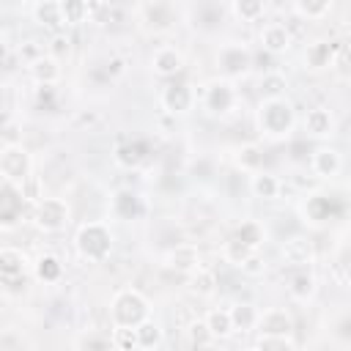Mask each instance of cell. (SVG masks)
Listing matches in <instances>:
<instances>
[{
    "instance_id": "1",
    "label": "cell",
    "mask_w": 351,
    "mask_h": 351,
    "mask_svg": "<svg viewBox=\"0 0 351 351\" xmlns=\"http://www.w3.org/2000/svg\"><path fill=\"white\" fill-rule=\"evenodd\" d=\"M255 123L266 140H274V143L288 140L293 134V126H296L293 104L285 96L282 99H261L258 112H255Z\"/></svg>"
},
{
    "instance_id": "2",
    "label": "cell",
    "mask_w": 351,
    "mask_h": 351,
    "mask_svg": "<svg viewBox=\"0 0 351 351\" xmlns=\"http://www.w3.org/2000/svg\"><path fill=\"white\" fill-rule=\"evenodd\" d=\"M74 247H77V252L85 261L101 263L112 252V233H110V228L104 222H96V219L82 222L80 230H77V236H74Z\"/></svg>"
},
{
    "instance_id": "3",
    "label": "cell",
    "mask_w": 351,
    "mask_h": 351,
    "mask_svg": "<svg viewBox=\"0 0 351 351\" xmlns=\"http://www.w3.org/2000/svg\"><path fill=\"white\" fill-rule=\"evenodd\" d=\"M151 313L148 299L137 288H121L110 302V324L112 326H137Z\"/></svg>"
},
{
    "instance_id": "4",
    "label": "cell",
    "mask_w": 351,
    "mask_h": 351,
    "mask_svg": "<svg viewBox=\"0 0 351 351\" xmlns=\"http://www.w3.org/2000/svg\"><path fill=\"white\" fill-rule=\"evenodd\" d=\"M304 222L310 225H332L346 217V197L343 195H329V192H310L302 203Z\"/></svg>"
},
{
    "instance_id": "5",
    "label": "cell",
    "mask_w": 351,
    "mask_h": 351,
    "mask_svg": "<svg viewBox=\"0 0 351 351\" xmlns=\"http://www.w3.org/2000/svg\"><path fill=\"white\" fill-rule=\"evenodd\" d=\"M71 222V208L63 197H41L33 208V225L41 233H60Z\"/></svg>"
},
{
    "instance_id": "6",
    "label": "cell",
    "mask_w": 351,
    "mask_h": 351,
    "mask_svg": "<svg viewBox=\"0 0 351 351\" xmlns=\"http://www.w3.org/2000/svg\"><path fill=\"white\" fill-rule=\"evenodd\" d=\"M33 173L30 154L22 143H3L0 145V181L5 184H22Z\"/></svg>"
},
{
    "instance_id": "7",
    "label": "cell",
    "mask_w": 351,
    "mask_h": 351,
    "mask_svg": "<svg viewBox=\"0 0 351 351\" xmlns=\"http://www.w3.org/2000/svg\"><path fill=\"white\" fill-rule=\"evenodd\" d=\"M217 71L225 80H239L252 71V49L244 44H225L217 52Z\"/></svg>"
},
{
    "instance_id": "8",
    "label": "cell",
    "mask_w": 351,
    "mask_h": 351,
    "mask_svg": "<svg viewBox=\"0 0 351 351\" xmlns=\"http://www.w3.org/2000/svg\"><path fill=\"white\" fill-rule=\"evenodd\" d=\"M236 88L230 80L219 77V80H211L203 90V110L208 115H217V118H225L233 107H236Z\"/></svg>"
},
{
    "instance_id": "9",
    "label": "cell",
    "mask_w": 351,
    "mask_h": 351,
    "mask_svg": "<svg viewBox=\"0 0 351 351\" xmlns=\"http://www.w3.org/2000/svg\"><path fill=\"white\" fill-rule=\"evenodd\" d=\"M159 101H162V110L167 115H186L195 107V90H192V85L186 80L173 77V80L165 82Z\"/></svg>"
},
{
    "instance_id": "10",
    "label": "cell",
    "mask_w": 351,
    "mask_h": 351,
    "mask_svg": "<svg viewBox=\"0 0 351 351\" xmlns=\"http://www.w3.org/2000/svg\"><path fill=\"white\" fill-rule=\"evenodd\" d=\"M25 195L16 184L0 181V230H14L25 217Z\"/></svg>"
},
{
    "instance_id": "11",
    "label": "cell",
    "mask_w": 351,
    "mask_h": 351,
    "mask_svg": "<svg viewBox=\"0 0 351 351\" xmlns=\"http://www.w3.org/2000/svg\"><path fill=\"white\" fill-rule=\"evenodd\" d=\"M110 208H112V214H115L118 219H123V222L143 219L145 211H148L143 195H140L137 189H132V186H121V189H115V192H112V200H110Z\"/></svg>"
},
{
    "instance_id": "12",
    "label": "cell",
    "mask_w": 351,
    "mask_h": 351,
    "mask_svg": "<svg viewBox=\"0 0 351 351\" xmlns=\"http://www.w3.org/2000/svg\"><path fill=\"white\" fill-rule=\"evenodd\" d=\"M280 255L288 266H310L313 258H315V244L310 241V236H302V233H291L282 239V247H280Z\"/></svg>"
},
{
    "instance_id": "13",
    "label": "cell",
    "mask_w": 351,
    "mask_h": 351,
    "mask_svg": "<svg viewBox=\"0 0 351 351\" xmlns=\"http://www.w3.org/2000/svg\"><path fill=\"white\" fill-rule=\"evenodd\" d=\"M225 25V8L219 0H200L192 8V27L200 33H217Z\"/></svg>"
},
{
    "instance_id": "14",
    "label": "cell",
    "mask_w": 351,
    "mask_h": 351,
    "mask_svg": "<svg viewBox=\"0 0 351 351\" xmlns=\"http://www.w3.org/2000/svg\"><path fill=\"white\" fill-rule=\"evenodd\" d=\"M165 266L170 271H181V274H189L200 266V250L192 244V241H178L167 250L165 255Z\"/></svg>"
},
{
    "instance_id": "15",
    "label": "cell",
    "mask_w": 351,
    "mask_h": 351,
    "mask_svg": "<svg viewBox=\"0 0 351 351\" xmlns=\"http://www.w3.org/2000/svg\"><path fill=\"white\" fill-rule=\"evenodd\" d=\"M258 41H261V49L271 52V55H282L291 49L293 44V33L288 30V25L282 22H266L258 33Z\"/></svg>"
},
{
    "instance_id": "16",
    "label": "cell",
    "mask_w": 351,
    "mask_h": 351,
    "mask_svg": "<svg viewBox=\"0 0 351 351\" xmlns=\"http://www.w3.org/2000/svg\"><path fill=\"white\" fill-rule=\"evenodd\" d=\"M307 159H310L313 176H318V178H332V176H337V173L343 170V156H340V151L332 148V145H318V148H313Z\"/></svg>"
},
{
    "instance_id": "17",
    "label": "cell",
    "mask_w": 351,
    "mask_h": 351,
    "mask_svg": "<svg viewBox=\"0 0 351 351\" xmlns=\"http://www.w3.org/2000/svg\"><path fill=\"white\" fill-rule=\"evenodd\" d=\"M302 129H304V137H313V140L332 137L335 134V115H332V110H326V107L307 110L304 118H302Z\"/></svg>"
},
{
    "instance_id": "18",
    "label": "cell",
    "mask_w": 351,
    "mask_h": 351,
    "mask_svg": "<svg viewBox=\"0 0 351 351\" xmlns=\"http://www.w3.org/2000/svg\"><path fill=\"white\" fill-rule=\"evenodd\" d=\"M173 22H176V14L167 0H151L143 8V27L151 33H165L173 27Z\"/></svg>"
},
{
    "instance_id": "19",
    "label": "cell",
    "mask_w": 351,
    "mask_h": 351,
    "mask_svg": "<svg viewBox=\"0 0 351 351\" xmlns=\"http://www.w3.org/2000/svg\"><path fill=\"white\" fill-rule=\"evenodd\" d=\"M255 329H258V335H293V318L288 310L271 307V310L258 313Z\"/></svg>"
},
{
    "instance_id": "20",
    "label": "cell",
    "mask_w": 351,
    "mask_h": 351,
    "mask_svg": "<svg viewBox=\"0 0 351 351\" xmlns=\"http://www.w3.org/2000/svg\"><path fill=\"white\" fill-rule=\"evenodd\" d=\"M151 69L162 80H173V77H178L184 71V55L176 47H159L151 55Z\"/></svg>"
},
{
    "instance_id": "21",
    "label": "cell",
    "mask_w": 351,
    "mask_h": 351,
    "mask_svg": "<svg viewBox=\"0 0 351 351\" xmlns=\"http://www.w3.org/2000/svg\"><path fill=\"white\" fill-rule=\"evenodd\" d=\"M145 156H148V143H145V140H137V137L118 143L115 151H112L115 165L123 167V170H137V167L145 162Z\"/></svg>"
},
{
    "instance_id": "22",
    "label": "cell",
    "mask_w": 351,
    "mask_h": 351,
    "mask_svg": "<svg viewBox=\"0 0 351 351\" xmlns=\"http://www.w3.org/2000/svg\"><path fill=\"white\" fill-rule=\"evenodd\" d=\"M318 293V280L307 266H296V271L288 277V296L293 302H310Z\"/></svg>"
},
{
    "instance_id": "23",
    "label": "cell",
    "mask_w": 351,
    "mask_h": 351,
    "mask_svg": "<svg viewBox=\"0 0 351 351\" xmlns=\"http://www.w3.org/2000/svg\"><path fill=\"white\" fill-rule=\"evenodd\" d=\"M337 49H340V47L332 44V41H313V44H307V49H304V66H307L310 71H321V69H326V66L335 63Z\"/></svg>"
},
{
    "instance_id": "24",
    "label": "cell",
    "mask_w": 351,
    "mask_h": 351,
    "mask_svg": "<svg viewBox=\"0 0 351 351\" xmlns=\"http://www.w3.org/2000/svg\"><path fill=\"white\" fill-rule=\"evenodd\" d=\"M280 186H282L280 178L274 173H269V170H255L252 178H250V192L258 200H274L280 195Z\"/></svg>"
},
{
    "instance_id": "25",
    "label": "cell",
    "mask_w": 351,
    "mask_h": 351,
    "mask_svg": "<svg viewBox=\"0 0 351 351\" xmlns=\"http://www.w3.org/2000/svg\"><path fill=\"white\" fill-rule=\"evenodd\" d=\"M27 71H30V77L41 85V82H47V85H55L58 80H60V60H55L52 55H41V58H36L30 66H27Z\"/></svg>"
},
{
    "instance_id": "26",
    "label": "cell",
    "mask_w": 351,
    "mask_h": 351,
    "mask_svg": "<svg viewBox=\"0 0 351 351\" xmlns=\"http://www.w3.org/2000/svg\"><path fill=\"white\" fill-rule=\"evenodd\" d=\"M217 274L211 271V269H203V266H197L195 271H189L186 274V288L195 293V296H200V299H206V296H214V291H217Z\"/></svg>"
},
{
    "instance_id": "27",
    "label": "cell",
    "mask_w": 351,
    "mask_h": 351,
    "mask_svg": "<svg viewBox=\"0 0 351 351\" xmlns=\"http://www.w3.org/2000/svg\"><path fill=\"white\" fill-rule=\"evenodd\" d=\"M233 239H239V241H241L244 247H250V250H261L263 241H266V228H263L258 219H244V222L236 225Z\"/></svg>"
},
{
    "instance_id": "28",
    "label": "cell",
    "mask_w": 351,
    "mask_h": 351,
    "mask_svg": "<svg viewBox=\"0 0 351 351\" xmlns=\"http://www.w3.org/2000/svg\"><path fill=\"white\" fill-rule=\"evenodd\" d=\"M230 313V324H233V332H252L255 329V321H258V307L250 304V302H236L228 307Z\"/></svg>"
},
{
    "instance_id": "29",
    "label": "cell",
    "mask_w": 351,
    "mask_h": 351,
    "mask_svg": "<svg viewBox=\"0 0 351 351\" xmlns=\"http://www.w3.org/2000/svg\"><path fill=\"white\" fill-rule=\"evenodd\" d=\"M33 16L41 27L60 30L63 27V14H60V0H38L33 8Z\"/></svg>"
},
{
    "instance_id": "30",
    "label": "cell",
    "mask_w": 351,
    "mask_h": 351,
    "mask_svg": "<svg viewBox=\"0 0 351 351\" xmlns=\"http://www.w3.org/2000/svg\"><path fill=\"white\" fill-rule=\"evenodd\" d=\"M27 274V258L16 247H0V277Z\"/></svg>"
},
{
    "instance_id": "31",
    "label": "cell",
    "mask_w": 351,
    "mask_h": 351,
    "mask_svg": "<svg viewBox=\"0 0 351 351\" xmlns=\"http://www.w3.org/2000/svg\"><path fill=\"white\" fill-rule=\"evenodd\" d=\"M258 93H261V99H282V96L288 93V80H285V74H280V71H266V74H261V80H258Z\"/></svg>"
},
{
    "instance_id": "32",
    "label": "cell",
    "mask_w": 351,
    "mask_h": 351,
    "mask_svg": "<svg viewBox=\"0 0 351 351\" xmlns=\"http://www.w3.org/2000/svg\"><path fill=\"white\" fill-rule=\"evenodd\" d=\"M263 162H266V151H263V145H258V143H247V145H241L239 154H236V165H239L244 173L263 170Z\"/></svg>"
},
{
    "instance_id": "33",
    "label": "cell",
    "mask_w": 351,
    "mask_h": 351,
    "mask_svg": "<svg viewBox=\"0 0 351 351\" xmlns=\"http://www.w3.org/2000/svg\"><path fill=\"white\" fill-rule=\"evenodd\" d=\"M206 326H208V332L214 335V340L219 343V340H225L230 332H233V324H230V313H228V307H211L208 313H206Z\"/></svg>"
},
{
    "instance_id": "34",
    "label": "cell",
    "mask_w": 351,
    "mask_h": 351,
    "mask_svg": "<svg viewBox=\"0 0 351 351\" xmlns=\"http://www.w3.org/2000/svg\"><path fill=\"white\" fill-rule=\"evenodd\" d=\"M134 335H137V348H145V351L159 348V346H162V340H165V335H162L159 324H156V321H151V318L140 321V324L134 326Z\"/></svg>"
},
{
    "instance_id": "35",
    "label": "cell",
    "mask_w": 351,
    "mask_h": 351,
    "mask_svg": "<svg viewBox=\"0 0 351 351\" xmlns=\"http://www.w3.org/2000/svg\"><path fill=\"white\" fill-rule=\"evenodd\" d=\"M36 277L41 280V282H60V277H63V263H60V258L58 255H41L38 261H36Z\"/></svg>"
},
{
    "instance_id": "36",
    "label": "cell",
    "mask_w": 351,
    "mask_h": 351,
    "mask_svg": "<svg viewBox=\"0 0 351 351\" xmlns=\"http://www.w3.org/2000/svg\"><path fill=\"white\" fill-rule=\"evenodd\" d=\"M63 25H82L90 16V0H60Z\"/></svg>"
},
{
    "instance_id": "37",
    "label": "cell",
    "mask_w": 351,
    "mask_h": 351,
    "mask_svg": "<svg viewBox=\"0 0 351 351\" xmlns=\"http://www.w3.org/2000/svg\"><path fill=\"white\" fill-rule=\"evenodd\" d=\"M302 19H324L332 11V0H291Z\"/></svg>"
},
{
    "instance_id": "38",
    "label": "cell",
    "mask_w": 351,
    "mask_h": 351,
    "mask_svg": "<svg viewBox=\"0 0 351 351\" xmlns=\"http://www.w3.org/2000/svg\"><path fill=\"white\" fill-rule=\"evenodd\" d=\"M74 348H80V351H85V348L88 351H104V348H112V337L99 332V329H88L74 340Z\"/></svg>"
},
{
    "instance_id": "39",
    "label": "cell",
    "mask_w": 351,
    "mask_h": 351,
    "mask_svg": "<svg viewBox=\"0 0 351 351\" xmlns=\"http://www.w3.org/2000/svg\"><path fill=\"white\" fill-rule=\"evenodd\" d=\"M255 348H261V351H293L296 340H293V335H258Z\"/></svg>"
},
{
    "instance_id": "40",
    "label": "cell",
    "mask_w": 351,
    "mask_h": 351,
    "mask_svg": "<svg viewBox=\"0 0 351 351\" xmlns=\"http://www.w3.org/2000/svg\"><path fill=\"white\" fill-rule=\"evenodd\" d=\"M266 11V0H233V14L241 22H258Z\"/></svg>"
},
{
    "instance_id": "41",
    "label": "cell",
    "mask_w": 351,
    "mask_h": 351,
    "mask_svg": "<svg viewBox=\"0 0 351 351\" xmlns=\"http://www.w3.org/2000/svg\"><path fill=\"white\" fill-rule=\"evenodd\" d=\"M250 252H255V250L244 247V244H241L239 239H233V236L222 244V261H225V263H230V266H236V269L241 266V261H244Z\"/></svg>"
},
{
    "instance_id": "42",
    "label": "cell",
    "mask_w": 351,
    "mask_h": 351,
    "mask_svg": "<svg viewBox=\"0 0 351 351\" xmlns=\"http://www.w3.org/2000/svg\"><path fill=\"white\" fill-rule=\"evenodd\" d=\"M186 337H189V346H197V348H206V346H214V343H217L203 318H200V321H192V324L186 326Z\"/></svg>"
},
{
    "instance_id": "43",
    "label": "cell",
    "mask_w": 351,
    "mask_h": 351,
    "mask_svg": "<svg viewBox=\"0 0 351 351\" xmlns=\"http://www.w3.org/2000/svg\"><path fill=\"white\" fill-rule=\"evenodd\" d=\"M112 348H121V351H134L137 348V335H134V326H112Z\"/></svg>"
},
{
    "instance_id": "44",
    "label": "cell",
    "mask_w": 351,
    "mask_h": 351,
    "mask_svg": "<svg viewBox=\"0 0 351 351\" xmlns=\"http://www.w3.org/2000/svg\"><path fill=\"white\" fill-rule=\"evenodd\" d=\"M30 285L27 274H14V277H0V293L3 296H22Z\"/></svg>"
},
{
    "instance_id": "45",
    "label": "cell",
    "mask_w": 351,
    "mask_h": 351,
    "mask_svg": "<svg viewBox=\"0 0 351 351\" xmlns=\"http://www.w3.org/2000/svg\"><path fill=\"white\" fill-rule=\"evenodd\" d=\"M47 49H49V55H52L55 60H66L69 52H71V38H69L66 33L55 30L52 38H49V44H47Z\"/></svg>"
},
{
    "instance_id": "46",
    "label": "cell",
    "mask_w": 351,
    "mask_h": 351,
    "mask_svg": "<svg viewBox=\"0 0 351 351\" xmlns=\"http://www.w3.org/2000/svg\"><path fill=\"white\" fill-rule=\"evenodd\" d=\"M241 274H247V277H261L263 271H266V261H263V255H258V250L255 252H250L244 261H241Z\"/></svg>"
},
{
    "instance_id": "47",
    "label": "cell",
    "mask_w": 351,
    "mask_h": 351,
    "mask_svg": "<svg viewBox=\"0 0 351 351\" xmlns=\"http://www.w3.org/2000/svg\"><path fill=\"white\" fill-rule=\"evenodd\" d=\"M36 104H38V107H44V110H55V104H58V93H55V85H47V82H41V85L36 88Z\"/></svg>"
},
{
    "instance_id": "48",
    "label": "cell",
    "mask_w": 351,
    "mask_h": 351,
    "mask_svg": "<svg viewBox=\"0 0 351 351\" xmlns=\"http://www.w3.org/2000/svg\"><path fill=\"white\" fill-rule=\"evenodd\" d=\"M19 189H22V195H25V200H33V203H36V200L44 197V195H41V178L33 176V173L19 184Z\"/></svg>"
},
{
    "instance_id": "49",
    "label": "cell",
    "mask_w": 351,
    "mask_h": 351,
    "mask_svg": "<svg viewBox=\"0 0 351 351\" xmlns=\"http://www.w3.org/2000/svg\"><path fill=\"white\" fill-rule=\"evenodd\" d=\"M25 337L14 329H0V351H14V348H25Z\"/></svg>"
},
{
    "instance_id": "50",
    "label": "cell",
    "mask_w": 351,
    "mask_h": 351,
    "mask_svg": "<svg viewBox=\"0 0 351 351\" xmlns=\"http://www.w3.org/2000/svg\"><path fill=\"white\" fill-rule=\"evenodd\" d=\"M252 71H261V74L274 71V55H271V52H266V49L252 52Z\"/></svg>"
},
{
    "instance_id": "51",
    "label": "cell",
    "mask_w": 351,
    "mask_h": 351,
    "mask_svg": "<svg viewBox=\"0 0 351 351\" xmlns=\"http://www.w3.org/2000/svg\"><path fill=\"white\" fill-rule=\"evenodd\" d=\"M189 176L197 178V181H211V176H214V165H211V159H197V162L189 167Z\"/></svg>"
},
{
    "instance_id": "52",
    "label": "cell",
    "mask_w": 351,
    "mask_h": 351,
    "mask_svg": "<svg viewBox=\"0 0 351 351\" xmlns=\"http://www.w3.org/2000/svg\"><path fill=\"white\" fill-rule=\"evenodd\" d=\"M44 55V49H41V44L38 41H25V44H19V58L30 66L36 58H41Z\"/></svg>"
},
{
    "instance_id": "53",
    "label": "cell",
    "mask_w": 351,
    "mask_h": 351,
    "mask_svg": "<svg viewBox=\"0 0 351 351\" xmlns=\"http://www.w3.org/2000/svg\"><path fill=\"white\" fill-rule=\"evenodd\" d=\"M101 69H104V74H107V80H115V77H121L123 71H126V63H123V58H107L104 63H101Z\"/></svg>"
},
{
    "instance_id": "54",
    "label": "cell",
    "mask_w": 351,
    "mask_h": 351,
    "mask_svg": "<svg viewBox=\"0 0 351 351\" xmlns=\"http://www.w3.org/2000/svg\"><path fill=\"white\" fill-rule=\"evenodd\" d=\"M335 335L343 340V346H348L351 343V315L346 313L340 321H337V326H335Z\"/></svg>"
},
{
    "instance_id": "55",
    "label": "cell",
    "mask_w": 351,
    "mask_h": 351,
    "mask_svg": "<svg viewBox=\"0 0 351 351\" xmlns=\"http://www.w3.org/2000/svg\"><path fill=\"white\" fill-rule=\"evenodd\" d=\"M293 184H296L299 189H315V186H318V176H307V178H304V176L299 173V176H293Z\"/></svg>"
},
{
    "instance_id": "56",
    "label": "cell",
    "mask_w": 351,
    "mask_h": 351,
    "mask_svg": "<svg viewBox=\"0 0 351 351\" xmlns=\"http://www.w3.org/2000/svg\"><path fill=\"white\" fill-rule=\"evenodd\" d=\"M5 58H8V44H5V38L0 36V66L5 63Z\"/></svg>"
},
{
    "instance_id": "57",
    "label": "cell",
    "mask_w": 351,
    "mask_h": 351,
    "mask_svg": "<svg viewBox=\"0 0 351 351\" xmlns=\"http://www.w3.org/2000/svg\"><path fill=\"white\" fill-rule=\"evenodd\" d=\"M277 3H282V0H277Z\"/></svg>"
}]
</instances>
